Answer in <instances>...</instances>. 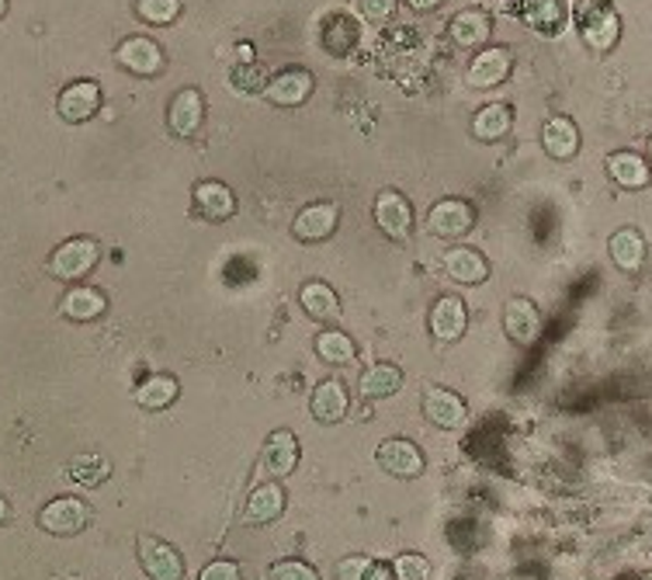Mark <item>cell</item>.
Segmentation results:
<instances>
[{"instance_id":"cell-1","label":"cell","mask_w":652,"mask_h":580,"mask_svg":"<svg viewBox=\"0 0 652 580\" xmlns=\"http://www.w3.org/2000/svg\"><path fill=\"white\" fill-rule=\"evenodd\" d=\"M101 257V247L98 240L90 237H76V240H67L56 247V254L49 257V268L56 278H63V282H73V278H84L94 265H98Z\"/></svg>"},{"instance_id":"cell-2","label":"cell","mask_w":652,"mask_h":580,"mask_svg":"<svg viewBox=\"0 0 652 580\" xmlns=\"http://www.w3.org/2000/svg\"><path fill=\"white\" fill-rule=\"evenodd\" d=\"M90 521V508L81 497H56L38 511V525L49 535H76L84 532Z\"/></svg>"},{"instance_id":"cell-3","label":"cell","mask_w":652,"mask_h":580,"mask_svg":"<svg viewBox=\"0 0 652 580\" xmlns=\"http://www.w3.org/2000/svg\"><path fill=\"white\" fill-rule=\"evenodd\" d=\"M375 462L386 470L389 476H399V480H413L424 473V452L407 442V438H389L375 448Z\"/></svg>"},{"instance_id":"cell-4","label":"cell","mask_w":652,"mask_h":580,"mask_svg":"<svg viewBox=\"0 0 652 580\" xmlns=\"http://www.w3.org/2000/svg\"><path fill=\"white\" fill-rule=\"evenodd\" d=\"M140 564L149 573V580H181L184 577V559L181 553L164 539L143 535L140 539Z\"/></svg>"},{"instance_id":"cell-5","label":"cell","mask_w":652,"mask_h":580,"mask_svg":"<svg viewBox=\"0 0 652 580\" xmlns=\"http://www.w3.org/2000/svg\"><path fill=\"white\" fill-rule=\"evenodd\" d=\"M504 330H507V338L514 345H521V348H531V345H539L542 338V313L539 306L531 303V299H510L507 310H504Z\"/></svg>"},{"instance_id":"cell-6","label":"cell","mask_w":652,"mask_h":580,"mask_svg":"<svg viewBox=\"0 0 652 580\" xmlns=\"http://www.w3.org/2000/svg\"><path fill=\"white\" fill-rule=\"evenodd\" d=\"M472 222H475V213L462 198H445V202L431 205V213H427V230L434 237H462L472 230Z\"/></svg>"},{"instance_id":"cell-7","label":"cell","mask_w":652,"mask_h":580,"mask_svg":"<svg viewBox=\"0 0 652 580\" xmlns=\"http://www.w3.org/2000/svg\"><path fill=\"white\" fill-rule=\"evenodd\" d=\"M313 84L316 81H313L310 70L289 67V70H281L278 77H271V84L264 87V98L271 105H281V108H295L313 95Z\"/></svg>"},{"instance_id":"cell-8","label":"cell","mask_w":652,"mask_h":580,"mask_svg":"<svg viewBox=\"0 0 652 580\" xmlns=\"http://www.w3.org/2000/svg\"><path fill=\"white\" fill-rule=\"evenodd\" d=\"M114 60H119L122 70L140 73V77H153V73L164 70V52L157 43L146 39V35H132V39H125L119 46V52H114Z\"/></svg>"},{"instance_id":"cell-9","label":"cell","mask_w":652,"mask_h":580,"mask_svg":"<svg viewBox=\"0 0 652 580\" xmlns=\"http://www.w3.org/2000/svg\"><path fill=\"white\" fill-rule=\"evenodd\" d=\"M375 222L389 240H407L413 230V209L399 192H382L375 198Z\"/></svg>"},{"instance_id":"cell-10","label":"cell","mask_w":652,"mask_h":580,"mask_svg":"<svg viewBox=\"0 0 652 580\" xmlns=\"http://www.w3.org/2000/svg\"><path fill=\"white\" fill-rule=\"evenodd\" d=\"M510 70H514L510 49L507 46H486L469 67V84L472 87H496L510 77Z\"/></svg>"},{"instance_id":"cell-11","label":"cell","mask_w":652,"mask_h":580,"mask_svg":"<svg viewBox=\"0 0 652 580\" xmlns=\"http://www.w3.org/2000/svg\"><path fill=\"white\" fill-rule=\"evenodd\" d=\"M424 418L437 427H445V432H455V427H462L466 418H469V410L462 403V397L451 389H437L431 386L424 392Z\"/></svg>"},{"instance_id":"cell-12","label":"cell","mask_w":652,"mask_h":580,"mask_svg":"<svg viewBox=\"0 0 652 580\" xmlns=\"http://www.w3.org/2000/svg\"><path fill=\"white\" fill-rule=\"evenodd\" d=\"M340 222V209L334 202H316V205H305V209L295 216L292 222V233L305 243H316V240H326Z\"/></svg>"},{"instance_id":"cell-13","label":"cell","mask_w":652,"mask_h":580,"mask_svg":"<svg viewBox=\"0 0 652 580\" xmlns=\"http://www.w3.org/2000/svg\"><path fill=\"white\" fill-rule=\"evenodd\" d=\"M167 122H170V129H174L178 136H195L198 129H202V122H205V98H202V90H195V87L178 90L174 101H170Z\"/></svg>"},{"instance_id":"cell-14","label":"cell","mask_w":652,"mask_h":580,"mask_svg":"<svg viewBox=\"0 0 652 580\" xmlns=\"http://www.w3.org/2000/svg\"><path fill=\"white\" fill-rule=\"evenodd\" d=\"M607 254H611V261H615V265L625 275H639L645 268V257H649L645 237L639 230H631V227H621L618 233H611Z\"/></svg>"},{"instance_id":"cell-15","label":"cell","mask_w":652,"mask_h":580,"mask_svg":"<svg viewBox=\"0 0 652 580\" xmlns=\"http://www.w3.org/2000/svg\"><path fill=\"white\" fill-rule=\"evenodd\" d=\"M469 327V310L462 299L445 295L437 299L434 310H431V334L437 341H458Z\"/></svg>"},{"instance_id":"cell-16","label":"cell","mask_w":652,"mask_h":580,"mask_svg":"<svg viewBox=\"0 0 652 580\" xmlns=\"http://www.w3.org/2000/svg\"><path fill=\"white\" fill-rule=\"evenodd\" d=\"M195 213L208 222H226L237 213V198L222 181H198L195 184Z\"/></svg>"},{"instance_id":"cell-17","label":"cell","mask_w":652,"mask_h":580,"mask_svg":"<svg viewBox=\"0 0 652 580\" xmlns=\"http://www.w3.org/2000/svg\"><path fill=\"white\" fill-rule=\"evenodd\" d=\"M607 174L618 189L636 192V189H645V184L652 181V167L639 154H631V149H615V154L607 157Z\"/></svg>"},{"instance_id":"cell-18","label":"cell","mask_w":652,"mask_h":580,"mask_svg":"<svg viewBox=\"0 0 652 580\" xmlns=\"http://www.w3.org/2000/svg\"><path fill=\"white\" fill-rule=\"evenodd\" d=\"M542 146H545V154L552 160H572L580 154V129L572 119L566 116H555L545 122L542 129Z\"/></svg>"},{"instance_id":"cell-19","label":"cell","mask_w":652,"mask_h":580,"mask_svg":"<svg viewBox=\"0 0 652 580\" xmlns=\"http://www.w3.org/2000/svg\"><path fill=\"white\" fill-rule=\"evenodd\" d=\"M490 32H493V22H490V14L486 11H479V8H466V11H458L451 22H448V35H451V43L455 46H462V49H475V46H483L490 39Z\"/></svg>"},{"instance_id":"cell-20","label":"cell","mask_w":652,"mask_h":580,"mask_svg":"<svg viewBox=\"0 0 652 580\" xmlns=\"http://www.w3.org/2000/svg\"><path fill=\"white\" fill-rule=\"evenodd\" d=\"M319 43L330 56H348L358 46V22L348 11H334L323 17V28H319Z\"/></svg>"},{"instance_id":"cell-21","label":"cell","mask_w":652,"mask_h":580,"mask_svg":"<svg viewBox=\"0 0 652 580\" xmlns=\"http://www.w3.org/2000/svg\"><path fill=\"white\" fill-rule=\"evenodd\" d=\"M299 462V442L292 432H275L264 445V456H261V470L267 476H289Z\"/></svg>"},{"instance_id":"cell-22","label":"cell","mask_w":652,"mask_h":580,"mask_svg":"<svg viewBox=\"0 0 652 580\" xmlns=\"http://www.w3.org/2000/svg\"><path fill=\"white\" fill-rule=\"evenodd\" d=\"M101 108V90L94 81H76L60 95V116L67 122H87Z\"/></svg>"},{"instance_id":"cell-23","label":"cell","mask_w":652,"mask_h":580,"mask_svg":"<svg viewBox=\"0 0 652 580\" xmlns=\"http://www.w3.org/2000/svg\"><path fill=\"white\" fill-rule=\"evenodd\" d=\"M514 11L524 25H531L534 32H559L566 22V8L563 0H514Z\"/></svg>"},{"instance_id":"cell-24","label":"cell","mask_w":652,"mask_h":580,"mask_svg":"<svg viewBox=\"0 0 652 580\" xmlns=\"http://www.w3.org/2000/svg\"><path fill=\"white\" fill-rule=\"evenodd\" d=\"M310 410H313V418L319 424L343 421V414H348V389H343V383H337V379L319 383L316 392H313V400H310Z\"/></svg>"},{"instance_id":"cell-25","label":"cell","mask_w":652,"mask_h":580,"mask_svg":"<svg viewBox=\"0 0 652 580\" xmlns=\"http://www.w3.org/2000/svg\"><path fill=\"white\" fill-rule=\"evenodd\" d=\"M285 511V491L278 483H261L257 491L246 497L243 521L246 525H264V521H275Z\"/></svg>"},{"instance_id":"cell-26","label":"cell","mask_w":652,"mask_h":580,"mask_svg":"<svg viewBox=\"0 0 652 580\" xmlns=\"http://www.w3.org/2000/svg\"><path fill=\"white\" fill-rule=\"evenodd\" d=\"M445 271L455 278L458 286H479V282H486V275H490V265H486V257L472 251V247H455L448 251L445 257Z\"/></svg>"},{"instance_id":"cell-27","label":"cell","mask_w":652,"mask_h":580,"mask_svg":"<svg viewBox=\"0 0 652 580\" xmlns=\"http://www.w3.org/2000/svg\"><path fill=\"white\" fill-rule=\"evenodd\" d=\"M580 35H583V43L593 52H611V49L618 46V39H621V17H618V11L611 8V11H604L597 17H590L587 25H580Z\"/></svg>"},{"instance_id":"cell-28","label":"cell","mask_w":652,"mask_h":580,"mask_svg":"<svg viewBox=\"0 0 652 580\" xmlns=\"http://www.w3.org/2000/svg\"><path fill=\"white\" fill-rule=\"evenodd\" d=\"M510 125H514L510 108L504 101H493V105H483V108L475 111L472 136L483 140V143H496V140H504L510 133Z\"/></svg>"},{"instance_id":"cell-29","label":"cell","mask_w":652,"mask_h":580,"mask_svg":"<svg viewBox=\"0 0 652 580\" xmlns=\"http://www.w3.org/2000/svg\"><path fill=\"white\" fill-rule=\"evenodd\" d=\"M105 292L98 289H87V286H76L63 295V316H70V321L76 324H87V321H98V316L105 313Z\"/></svg>"},{"instance_id":"cell-30","label":"cell","mask_w":652,"mask_h":580,"mask_svg":"<svg viewBox=\"0 0 652 580\" xmlns=\"http://www.w3.org/2000/svg\"><path fill=\"white\" fill-rule=\"evenodd\" d=\"M299 303H302V310L310 313L313 321H319V324L337 321V316H340L337 292H334L330 286H326V282H310V286H302Z\"/></svg>"},{"instance_id":"cell-31","label":"cell","mask_w":652,"mask_h":580,"mask_svg":"<svg viewBox=\"0 0 652 580\" xmlns=\"http://www.w3.org/2000/svg\"><path fill=\"white\" fill-rule=\"evenodd\" d=\"M399 386H402V372L389 362L372 365L358 383L361 397H369V400H386V397H393V392H399Z\"/></svg>"},{"instance_id":"cell-32","label":"cell","mask_w":652,"mask_h":580,"mask_svg":"<svg viewBox=\"0 0 652 580\" xmlns=\"http://www.w3.org/2000/svg\"><path fill=\"white\" fill-rule=\"evenodd\" d=\"M178 400V379L174 376H149L140 389H136V403L143 410H164Z\"/></svg>"},{"instance_id":"cell-33","label":"cell","mask_w":652,"mask_h":580,"mask_svg":"<svg viewBox=\"0 0 652 580\" xmlns=\"http://www.w3.org/2000/svg\"><path fill=\"white\" fill-rule=\"evenodd\" d=\"M316 351H319V359L330 362V365L354 362V341L348 338V334H340V330H323L316 338Z\"/></svg>"},{"instance_id":"cell-34","label":"cell","mask_w":652,"mask_h":580,"mask_svg":"<svg viewBox=\"0 0 652 580\" xmlns=\"http://www.w3.org/2000/svg\"><path fill=\"white\" fill-rule=\"evenodd\" d=\"M108 473H111V466H108L105 456H76V459L70 462V476H73L76 483H84V486L105 483Z\"/></svg>"},{"instance_id":"cell-35","label":"cell","mask_w":652,"mask_h":580,"mask_svg":"<svg viewBox=\"0 0 652 580\" xmlns=\"http://www.w3.org/2000/svg\"><path fill=\"white\" fill-rule=\"evenodd\" d=\"M136 11H140L143 22H149V25H170V22H178L181 0H140Z\"/></svg>"},{"instance_id":"cell-36","label":"cell","mask_w":652,"mask_h":580,"mask_svg":"<svg viewBox=\"0 0 652 580\" xmlns=\"http://www.w3.org/2000/svg\"><path fill=\"white\" fill-rule=\"evenodd\" d=\"M393 570H396V580H431L434 577L431 559L416 556V553H402L393 564Z\"/></svg>"},{"instance_id":"cell-37","label":"cell","mask_w":652,"mask_h":580,"mask_svg":"<svg viewBox=\"0 0 652 580\" xmlns=\"http://www.w3.org/2000/svg\"><path fill=\"white\" fill-rule=\"evenodd\" d=\"M264 81H271L267 77V70L261 63H243L233 70V87L237 90H264L267 84Z\"/></svg>"},{"instance_id":"cell-38","label":"cell","mask_w":652,"mask_h":580,"mask_svg":"<svg viewBox=\"0 0 652 580\" xmlns=\"http://www.w3.org/2000/svg\"><path fill=\"white\" fill-rule=\"evenodd\" d=\"M271 580H319V573L302 559H281L271 567Z\"/></svg>"},{"instance_id":"cell-39","label":"cell","mask_w":652,"mask_h":580,"mask_svg":"<svg viewBox=\"0 0 652 580\" xmlns=\"http://www.w3.org/2000/svg\"><path fill=\"white\" fill-rule=\"evenodd\" d=\"M611 8H615L611 0H572V22L587 25L590 17H597V14H604V11H611Z\"/></svg>"},{"instance_id":"cell-40","label":"cell","mask_w":652,"mask_h":580,"mask_svg":"<svg viewBox=\"0 0 652 580\" xmlns=\"http://www.w3.org/2000/svg\"><path fill=\"white\" fill-rule=\"evenodd\" d=\"M361 14L369 17V22L382 25L396 14V0H361Z\"/></svg>"},{"instance_id":"cell-41","label":"cell","mask_w":652,"mask_h":580,"mask_svg":"<svg viewBox=\"0 0 652 580\" xmlns=\"http://www.w3.org/2000/svg\"><path fill=\"white\" fill-rule=\"evenodd\" d=\"M198 580H240V567L233 559H213V564L198 573Z\"/></svg>"},{"instance_id":"cell-42","label":"cell","mask_w":652,"mask_h":580,"mask_svg":"<svg viewBox=\"0 0 652 580\" xmlns=\"http://www.w3.org/2000/svg\"><path fill=\"white\" fill-rule=\"evenodd\" d=\"M372 559H364V556H348V559H340L337 564V580H364V570H369Z\"/></svg>"},{"instance_id":"cell-43","label":"cell","mask_w":652,"mask_h":580,"mask_svg":"<svg viewBox=\"0 0 652 580\" xmlns=\"http://www.w3.org/2000/svg\"><path fill=\"white\" fill-rule=\"evenodd\" d=\"M364 580H396V570L386 564V559H372L369 570H364Z\"/></svg>"},{"instance_id":"cell-44","label":"cell","mask_w":652,"mask_h":580,"mask_svg":"<svg viewBox=\"0 0 652 580\" xmlns=\"http://www.w3.org/2000/svg\"><path fill=\"white\" fill-rule=\"evenodd\" d=\"M407 8L416 11V14H427V11H437L440 0H407Z\"/></svg>"},{"instance_id":"cell-45","label":"cell","mask_w":652,"mask_h":580,"mask_svg":"<svg viewBox=\"0 0 652 580\" xmlns=\"http://www.w3.org/2000/svg\"><path fill=\"white\" fill-rule=\"evenodd\" d=\"M4 518H8V500L0 497V521H4Z\"/></svg>"},{"instance_id":"cell-46","label":"cell","mask_w":652,"mask_h":580,"mask_svg":"<svg viewBox=\"0 0 652 580\" xmlns=\"http://www.w3.org/2000/svg\"><path fill=\"white\" fill-rule=\"evenodd\" d=\"M8 11V0H0V14H4Z\"/></svg>"},{"instance_id":"cell-47","label":"cell","mask_w":652,"mask_h":580,"mask_svg":"<svg viewBox=\"0 0 652 580\" xmlns=\"http://www.w3.org/2000/svg\"><path fill=\"white\" fill-rule=\"evenodd\" d=\"M649 167H652V140H649Z\"/></svg>"}]
</instances>
